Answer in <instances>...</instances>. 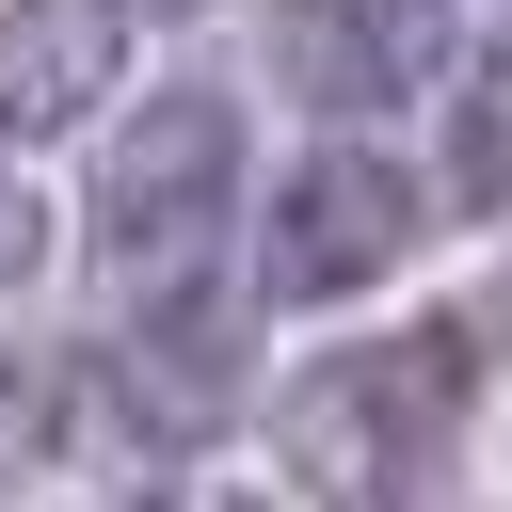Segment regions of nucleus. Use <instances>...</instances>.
Listing matches in <instances>:
<instances>
[{
    "label": "nucleus",
    "mask_w": 512,
    "mask_h": 512,
    "mask_svg": "<svg viewBox=\"0 0 512 512\" xmlns=\"http://www.w3.org/2000/svg\"><path fill=\"white\" fill-rule=\"evenodd\" d=\"M464 384H480V352L448 320H384L272 384V448L320 512H416V480L464 448Z\"/></svg>",
    "instance_id": "1"
},
{
    "label": "nucleus",
    "mask_w": 512,
    "mask_h": 512,
    "mask_svg": "<svg viewBox=\"0 0 512 512\" xmlns=\"http://www.w3.org/2000/svg\"><path fill=\"white\" fill-rule=\"evenodd\" d=\"M80 224H96V272H112L128 304H192V288L224 272V224H240V96H224V80L128 96L112 144H96Z\"/></svg>",
    "instance_id": "2"
},
{
    "label": "nucleus",
    "mask_w": 512,
    "mask_h": 512,
    "mask_svg": "<svg viewBox=\"0 0 512 512\" xmlns=\"http://www.w3.org/2000/svg\"><path fill=\"white\" fill-rule=\"evenodd\" d=\"M432 224V176L384 144H304L288 192L256 208V304H368Z\"/></svg>",
    "instance_id": "3"
},
{
    "label": "nucleus",
    "mask_w": 512,
    "mask_h": 512,
    "mask_svg": "<svg viewBox=\"0 0 512 512\" xmlns=\"http://www.w3.org/2000/svg\"><path fill=\"white\" fill-rule=\"evenodd\" d=\"M272 64L320 112H416L464 64V0H288L272 16Z\"/></svg>",
    "instance_id": "4"
},
{
    "label": "nucleus",
    "mask_w": 512,
    "mask_h": 512,
    "mask_svg": "<svg viewBox=\"0 0 512 512\" xmlns=\"http://www.w3.org/2000/svg\"><path fill=\"white\" fill-rule=\"evenodd\" d=\"M128 0H0V144H48V128H96L128 96Z\"/></svg>",
    "instance_id": "5"
},
{
    "label": "nucleus",
    "mask_w": 512,
    "mask_h": 512,
    "mask_svg": "<svg viewBox=\"0 0 512 512\" xmlns=\"http://www.w3.org/2000/svg\"><path fill=\"white\" fill-rule=\"evenodd\" d=\"M432 96H448V176H432V208H512V48H464Z\"/></svg>",
    "instance_id": "6"
},
{
    "label": "nucleus",
    "mask_w": 512,
    "mask_h": 512,
    "mask_svg": "<svg viewBox=\"0 0 512 512\" xmlns=\"http://www.w3.org/2000/svg\"><path fill=\"white\" fill-rule=\"evenodd\" d=\"M48 400H64V368H32V352H0V480L64 448V416H48Z\"/></svg>",
    "instance_id": "7"
},
{
    "label": "nucleus",
    "mask_w": 512,
    "mask_h": 512,
    "mask_svg": "<svg viewBox=\"0 0 512 512\" xmlns=\"http://www.w3.org/2000/svg\"><path fill=\"white\" fill-rule=\"evenodd\" d=\"M32 272H48V192H32V176H0V304H16Z\"/></svg>",
    "instance_id": "8"
},
{
    "label": "nucleus",
    "mask_w": 512,
    "mask_h": 512,
    "mask_svg": "<svg viewBox=\"0 0 512 512\" xmlns=\"http://www.w3.org/2000/svg\"><path fill=\"white\" fill-rule=\"evenodd\" d=\"M144 512H288V496H256V480H192V496H144Z\"/></svg>",
    "instance_id": "9"
}]
</instances>
